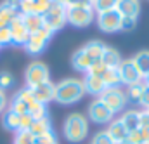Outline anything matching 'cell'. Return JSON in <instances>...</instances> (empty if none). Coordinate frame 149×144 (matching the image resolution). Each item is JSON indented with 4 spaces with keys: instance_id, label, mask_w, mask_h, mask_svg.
Masks as SVG:
<instances>
[{
    "instance_id": "obj_21",
    "label": "cell",
    "mask_w": 149,
    "mask_h": 144,
    "mask_svg": "<svg viewBox=\"0 0 149 144\" xmlns=\"http://www.w3.org/2000/svg\"><path fill=\"white\" fill-rule=\"evenodd\" d=\"M101 78H102V82H104V85L109 89V87H118L120 83H121V80H120V73H118V68H106L102 75H101Z\"/></svg>"
},
{
    "instance_id": "obj_2",
    "label": "cell",
    "mask_w": 149,
    "mask_h": 144,
    "mask_svg": "<svg viewBox=\"0 0 149 144\" xmlns=\"http://www.w3.org/2000/svg\"><path fill=\"white\" fill-rule=\"evenodd\" d=\"M63 134L70 143H81L88 134V120L81 113H71L64 120Z\"/></svg>"
},
{
    "instance_id": "obj_46",
    "label": "cell",
    "mask_w": 149,
    "mask_h": 144,
    "mask_svg": "<svg viewBox=\"0 0 149 144\" xmlns=\"http://www.w3.org/2000/svg\"><path fill=\"white\" fill-rule=\"evenodd\" d=\"M144 82H146V83H148V85H149V75H148V76H146V78H144Z\"/></svg>"
},
{
    "instance_id": "obj_29",
    "label": "cell",
    "mask_w": 149,
    "mask_h": 144,
    "mask_svg": "<svg viewBox=\"0 0 149 144\" xmlns=\"http://www.w3.org/2000/svg\"><path fill=\"white\" fill-rule=\"evenodd\" d=\"M28 115H31L33 120H40V118L49 116V115H47V104H42V103L35 101V103L28 108Z\"/></svg>"
},
{
    "instance_id": "obj_44",
    "label": "cell",
    "mask_w": 149,
    "mask_h": 144,
    "mask_svg": "<svg viewBox=\"0 0 149 144\" xmlns=\"http://www.w3.org/2000/svg\"><path fill=\"white\" fill-rule=\"evenodd\" d=\"M7 108V97H5V92L0 90V113H3Z\"/></svg>"
},
{
    "instance_id": "obj_26",
    "label": "cell",
    "mask_w": 149,
    "mask_h": 144,
    "mask_svg": "<svg viewBox=\"0 0 149 144\" xmlns=\"http://www.w3.org/2000/svg\"><path fill=\"white\" fill-rule=\"evenodd\" d=\"M128 141L132 144H142V143H149V129L139 127L132 132H128Z\"/></svg>"
},
{
    "instance_id": "obj_39",
    "label": "cell",
    "mask_w": 149,
    "mask_h": 144,
    "mask_svg": "<svg viewBox=\"0 0 149 144\" xmlns=\"http://www.w3.org/2000/svg\"><path fill=\"white\" fill-rule=\"evenodd\" d=\"M33 125V116L31 115H19V130H30Z\"/></svg>"
},
{
    "instance_id": "obj_22",
    "label": "cell",
    "mask_w": 149,
    "mask_h": 144,
    "mask_svg": "<svg viewBox=\"0 0 149 144\" xmlns=\"http://www.w3.org/2000/svg\"><path fill=\"white\" fill-rule=\"evenodd\" d=\"M49 130H52V123H50V118H49V116L40 118V120H33V125H31V129H30V132H31L35 137L45 134V132H49Z\"/></svg>"
},
{
    "instance_id": "obj_31",
    "label": "cell",
    "mask_w": 149,
    "mask_h": 144,
    "mask_svg": "<svg viewBox=\"0 0 149 144\" xmlns=\"http://www.w3.org/2000/svg\"><path fill=\"white\" fill-rule=\"evenodd\" d=\"M33 143H35V136L30 130H17L16 132L14 144H33Z\"/></svg>"
},
{
    "instance_id": "obj_33",
    "label": "cell",
    "mask_w": 149,
    "mask_h": 144,
    "mask_svg": "<svg viewBox=\"0 0 149 144\" xmlns=\"http://www.w3.org/2000/svg\"><path fill=\"white\" fill-rule=\"evenodd\" d=\"M35 143L37 144H57V137H56L54 130H49V132L35 137Z\"/></svg>"
},
{
    "instance_id": "obj_16",
    "label": "cell",
    "mask_w": 149,
    "mask_h": 144,
    "mask_svg": "<svg viewBox=\"0 0 149 144\" xmlns=\"http://www.w3.org/2000/svg\"><path fill=\"white\" fill-rule=\"evenodd\" d=\"M116 10L121 16H128V17H137L141 12V2L139 0H118Z\"/></svg>"
},
{
    "instance_id": "obj_4",
    "label": "cell",
    "mask_w": 149,
    "mask_h": 144,
    "mask_svg": "<svg viewBox=\"0 0 149 144\" xmlns=\"http://www.w3.org/2000/svg\"><path fill=\"white\" fill-rule=\"evenodd\" d=\"M99 101L114 115L123 111V108L127 106V94L118 87H109L99 96Z\"/></svg>"
},
{
    "instance_id": "obj_12",
    "label": "cell",
    "mask_w": 149,
    "mask_h": 144,
    "mask_svg": "<svg viewBox=\"0 0 149 144\" xmlns=\"http://www.w3.org/2000/svg\"><path fill=\"white\" fill-rule=\"evenodd\" d=\"M31 92H33L35 101L42 103V104H47V103L54 101V96H56V85L49 80V82L38 85V87H35V89H31Z\"/></svg>"
},
{
    "instance_id": "obj_20",
    "label": "cell",
    "mask_w": 149,
    "mask_h": 144,
    "mask_svg": "<svg viewBox=\"0 0 149 144\" xmlns=\"http://www.w3.org/2000/svg\"><path fill=\"white\" fill-rule=\"evenodd\" d=\"M132 59H134L137 70L141 71V75L146 78L149 75V50H141V52H139L137 56H134Z\"/></svg>"
},
{
    "instance_id": "obj_51",
    "label": "cell",
    "mask_w": 149,
    "mask_h": 144,
    "mask_svg": "<svg viewBox=\"0 0 149 144\" xmlns=\"http://www.w3.org/2000/svg\"><path fill=\"white\" fill-rule=\"evenodd\" d=\"M148 144H149V143H148Z\"/></svg>"
},
{
    "instance_id": "obj_23",
    "label": "cell",
    "mask_w": 149,
    "mask_h": 144,
    "mask_svg": "<svg viewBox=\"0 0 149 144\" xmlns=\"http://www.w3.org/2000/svg\"><path fill=\"white\" fill-rule=\"evenodd\" d=\"M104 43L102 42H99V40H92V42H88L87 45H83V50L95 61V59H101V56H102V52H104Z\"/></svg>"
},
{
    "instance_id": "obj_43",
    "label": "cell",
    "mask_w": 149,
    "mask_h": 144,
    "mask_svg": "<svg viewBox=\"0 0 149 144\" xmlns=\"http://www.w3.org/2000/svg\"><path fill=\"white\" fill-rule=\"evenodd\" d=\"M141 127L149 129V115H148V111H146V109H144V111H141Z\"/></svg>"
},
{
    "instance_id": "obj_1",
    "label": "cell",
    "mask_w": 149,
    "mask_h": 144,
    "mask_svg": "<svg viewBox=\"0 0 149 144\" xmlns=\"http://www.w3.org/2000/svg\"><path fill=\"white\" fill-rule=\"evenodd\" d=\"M83 96H85L83 82L78 78H64L59 83H56L54 101H57L59 104H73L80 101Z\"/></svg>"
},
{
    "instance_id": "obj_3",
    "label": "cell",
    "mask_w": 149,
    "mask_h": 144,
    "mask_svg": "<svg viewBox=\"0 0 149 144\" xmlns=\"http://www.w3.org/2000/svg\"><path fill=\"white\" fill-rule=\"evenodd\" d=\"M66 12H68V7L54 0L52 5H50V9H49L47 14L43 16V26L49 28L52 33H54V31H59V30L64 28V24L68 23Z\"/></svg>"
},
{
    "instance_id": "obj_7",
    "label": "cell",
    "mask_w": 149,
    "mask_h": 144,
    "mask_svg": "<svg viewBox=\"0 0 149 144\" xmlns=\"http://www.w3.org/2000/svg\"><path fill=\"white\" fill-rule=\"evenodd\" d=\"M118 73H120V80L121 83L125 85H134V83H139V82H144V76L141 75V71L137 70L134 59H123L118 66Z\"/></svg>"
},
{
    "instance_id": "obj_18",
    "label": "cell",
    "mask_w": 149,
    "mask_h": 144,
    "mask_svg": "<svg viewBox=\"0 0 149 144\" xmlns=\"http://www.w3.org/2000/svg\"><path fill=\"white\" fill-rule=\"evenodd\" d=\"M21 19H23V23H24V26H26L30 35L37 33L38 30L43 28V17L38 16V14H26V16H21Z\"/></svg>"
},
{
    "instance_id": "obj_34",
    "label": "cell",
    "mask_w": 149,
    "mask_h": 144,
    "mask_svg": "<svg viewBox=\"0 0 149 144\" xmlns=\"http://www.w3.org/2000/svg\"><path fill=\"white\" fill-rule=\"evenodd\" d=\"M137 24V17H128V16H121V23H120V31H132Z\"/></svg>"
},
{
    "instance_id": "obj_28",
    "label": "cell",
    "mask_w": 149,
    "mask_h": 144,
    "mask_svg": "<svg viewBox=\"0 0 149 144\" xmlns=\"http://www.w3.org/2000/svg\"><path fill=\"white\" fill-rule=\"evenodd\" d=\"M116 5H118V0H92V7L97 14L113 10V9H116Z\"/></svg>"
},
{
    "instance_id": "obj_32",
    "label": "cell",
    "mask_w": 149,
    "mask_h": 144,
    "mask_svg": "<svg viewBox=\"0 0 149 144\" xmlns=\"http://www.w3.org/2000/svg\"><path fill=\"white\" fill-rule=\"evenodd\" d=\"M10 111H14V113H17V115H26L28 113V104L23 101V99H19L17 96H14L12 97V103H10Z\"/></svg>"
},
{
    "instance_id": "obj_9",
    "label": "cell",
    "mask_w": 149,
    "mask_h": 144,
    "mask_svg": "<svg viewBox=\"0 0 149 144\" xmlns=\"http://www.w3.org/2000/svg\"><path fill=\"white\" fill-rule=\"evenodd\" d=\"M120 23H121V14L113 9V10H106V12H99L97 14V26L101 31L104 33H114L120 31Z\"/></svg>"
},
{
    "instance_id": "obj_6",
    "label": "cell",
    "mask_w": 149,
    "mask_h": 144,
    "mask_svg": "<svg viewBox=\"0 0 149 144\" xmlns=\"http://www.w3.org/2000/svg\"><path fill=\"white\" fill-rule=\"evenodd\" d=\"M24 78H26V85L30 89H35L38 85L49 82V68L40 63V61H33L28 68H26V73H24Z\"/></svg>"
},
{
    "instance_id": "obj_25",
    "label": "cell",
    "mask_w": 149,
    "mask_h": 144,
    "mask_svg": "<svg viewBox=\"0 0 149 144\" xmlns=\"http://www.w3.org/2000/svg\"><path fill=\"white\" fill-rule=\"evenodd\" d=\"M2 123H3V127L7 129V130H19V115L17 113H14V111H10V109H7L5 113H3V118H2Z\"/></svg>"
},
{
    "instance_id": "obj_30",
    "label": "cell",
    "mask_w": 149,
    "mask_h": 144,
    "mask_svg": "<svg viewBox=\"0 0 149 144\" xmlns=\"http://www.w3.org/2000/svg\"><path fill=\"white\" fill-rule=\"evenodd\" d=\"M54 0H33V14H38V16H45L47 10L50 9Z\"/></svg>"
},
{
    "instance_id": "obj_13",
    "label": "cell",
    "mask_w": 149,
    "mask_h": 144,
    "mask_svg": "<svg viewBox=\"0 0 149 144\" xmlns=\"http://www.w3.org/2000/svg\"><path fill=\"white\" fill-rule=\"evenodd\" d=\"M83 82V89H85V94H92V96H101L108 87L104 85L102 78L101 76H95V75H85V78L81 80Z\"/></svg>"
},
{
    "instance_id": "obj_48",
    "label": "cell",
    "mask_w": 149,
    "mask_h": 144,
    "mask_svg": "<svg viewBox=\"0 0 149 144\" xmlns=\"http://www.w3.org/2000/svg\"><path fill=\"white\" fill-rule=\"evenodd\" d=\"M142 144H148V143H142Z\"/></svg>"
},
{
    "instance_id": "obj_35",
    "label": "cell",
    "mask_w": 149,
    "mask_h": 144,
    "mask_svg": "<svg viewBox=\"0 0 149 144\" xmlns=\"http://www.w3.org/2000/svg\"><path fill=\"white\" fill-rule=\"evenodd\" d=\"M16 96H17L19 99H23V101L28 104V108H30V106L35 103V97H33V92H31V89H30V87H24V89H21V90L16 94Z\"/></svg>"
},
{
    "instance_id": "obj_47",
    "label": "cell",
    "mask_w": 149,
    "mask_h": 144,
    "mask_svg": "<svg viewBox=\"0 0 149 144\" xmlns=\"http://www.w3.org/2000/svg\"><path fill=\"white\" fill-rule=\"evenodd\" d=\"M146 111H148V115H149V109H146Z\"/></svg>"
},
{
    "instance_id": "obj_38",
    "label": "cell",
    "mask_w": 149,
    "mask_h": 144,
    "mask_svg": "<svg viewBox=\"0 0 149 144\" xmlns=\"http://www.w3.org/2000/svg\"><path fill=\"white\" fill-rule=\"evenodd\" d=\"M12 83H14V78H12V75H10V73H7V71L0 73V90H3V92H5V89L12 87Z\"/></svg>"
},
{
    "instance_id": "obj_11",
    "label": "cell",
    "mask_w": 149,
    "mask_h": 144,
    "mask_svg": "<svg viewBox=\"0 0 149 144\" xmlns=\"http://www.w3.org/2000/svg\"><path fill=\"white\" fill-rule=\"evenodd\" d=\"M9 30H10V36H12V43H16V45H24V43L28 42L30 33H28V30H26V26H24V23H23V19H21V14L12 19V23L9 24Z\"/></svg>"
},
{
    "instance_id": "obj_42",
    "label": "cell",
    "mask_w": 149,
    "mask_h": 144,
    "mask_svg": "<svg viewBox=\"0 0 149 144\" xmlns=\"http://www.w3.org/2000/svg\"><path fill=\"white\" fill-rule=\"evenodd\" d=\"M21 2H23V0H3V5H7V7H10L12 10H16V12H19V7H21Z\"/></svg>"
},
{
    "instance_id": "obj_37",
    "label": "cell",
    "mask_w": 149,
    "mask_h": 144,
    "mask_svg": "<svg viewBox=\"0 0 149 144\" xmlns=\"http://www.w3.org/2000/svg\"><path fill=\"white\" fill-rule=\"evenodd\" d=\"M104 70H106V66L102 64V61H101V59H95V61L92 63V66L88 68V71L85 73V75H95V76H101Z\"/></svg>"
},
{
    "instance_id": "obj_14",
    "label": "cell",
    "mask_w": 149,
    "mask_h": 144,
    "mask_svg": "<svg viewBox=\"0 0 149 144\" xmlns=\"http://www.w3.org/2000/svg\"><path fill=\"white\" fill-rule=\"evenodd\" d=\"M92 63H94V59L83 50V47L78 49V50L73 54V57H71V64H73V68L76 70V71H81V73L88 71V68L92 66Z\"/></svg>"
},
{
    "instance_id": "obj_10",
    "label": "cell",
    "mask_w": 149,
    "mask_h": 144,
    "mask_svg": "<svg viewBox=\"0 0 149 144\" xmlns=\"http://www.w3.org/2000/svg\"><path fill=\"white\" fill-rule=\"evenodd\" d=\"M88 118L94 122V123H99V125H106L113 122V113L106 108L99 99L92 101L90 106H88Z\"/></svg>"
},
{
    "instance_id": "obj_41",
    "label": "cell",
    "mask_w": 149,
    "mask_h": 144,
    "mask_svg": "<svg viewBox=\"0 0 149 144\" xmlns=\"http://www.w3.org/2000/svg\"><path fill=\"white\" fill-rule=\"evenodd\" d=\"M139 104H141L144 109H149V85L148 83H146V87H144V92H142V96H141Z\"/></svg>"
},
{
    "instance_id": "obj_40",
    "label": "cell",
    "mask_w": 149,
    "mask_h": 144,
    "mask_svg": "<svg viewBox=\"0 0 149 144\" xmlns=\"http://www.w3.org/2000/svg\"><path fill=\"white\" fill-rule=\"evenodd\" d=\"M12 42V36H10V30L9 28H2L0 30V47L2 45H7Z\"/></svg>"
},
{
    "instance_id": "obj_15",
    "label": "cell",
    "mask_w": 149,
    "mask_h": 144,
    "mask_svg": "<svg viewBox=\"0 0 149 144\" xmlns=\"http://www.w3.org/2000/svg\"><path fill=\"white\" fill-rule=\"evenodd\" d=\"M106 132L109 134V137H111L116 144L121 143V141H125V139H128V130H127V127L123 125V122H121L120 118L109 122V127L106 129Z\"/></svg>"
},
{
    "instance_id": "obj_50",
    "label": "cell",
    "mask_w": 149,
    "mask_h": 144,
    "mask_svg": "<svg viewBox=\"0 0 149 144\" xmlns=\"http://www.w3.org/2000/svg\"><path fill=\"white\" fill-rule=\"evenodd\" d=\"M90 2H92V0H90Z\"/></svg>"
},
{
    "instance_id": "obj_36",
    "label": "cell",
    "mask_w": 149,
    "mask_h": 144,
    "mask_svg": "<svg viewBox=\"0 0 149 144\" xmlns=\"http://www.w3.org/2000/svg\"><path fill=\"white\" fill-rule=\"evenodd\" d=\"M92 144H116V143L109 137V134L106 130H102V132H97L92 137Z\"/></svg>"
},
{
    "instance_id": "obj_17",
    "label": "cell",
    "mask_w": 149,
    "mask_h": 144,
    "mask_svg": "<svg viewBox=\"0 0 149 144\" xmlns=\"http://www.w3.org/2000/svg\"><path fill=\"white\" fill-rule=\"evenodd\" d=\"M101 61H102V64H104L106 68H118L123 59H121V56H120V52H118L116 49L106 45V47H104V52H102V56H101Z\"/></svg>"
},
{
    "instance_id": "obj_49",
    "label": "cell",
    "mask_w": 149,
    "mask_h": 144,
    "mask_svg": "<svg viewBox=\"0 0 149 144\" xmlns=\"http://www.w3.org/2000/svg\"><path fill=\"white\" fill-rule=\"evenodd\" d=\"M33 144H37V143H33Z\"/></svg>"
},
{
    "instance_id": "obj_24",
    "label": "cell",
    "mask_w": 149,
    "mask_h": 144,
    "mask_svg": "<svg viewBox=\"0 0 149 144\" xmlns=\"http://www.w3.org/2000/svg\"><path fill=\"white\" fill-rule=\"evenodd\" d=\"M17 16H19V12L12 10L10 7H7L3 3H0V30L2 28H9V24L12 23V19L17 17Z\"/></svg>"
},
{
    "instance_id": "obj_19",
    "label": "cell",
    "mask_w": 149,
    "mask_h": 144,
    "mask_svg": "<svg viewBox=\"0 0 149 144\" xmlns=\"http://www.w3.org/2000/svg\"><path fill=\"white\" fill-rule=\"evenodd\" d=\"M120 120L123 122V125L127 127V130L132 132V130H135V129L141 127V111H135V109L127 111Z\"/></svg>"
},
{
    "instance_id": "obj_5",
    "label": "cell",
    "mask_w": 149,
    "mask_h": 144,
    "mask_svg": "<svg viewBox=\"0 0 149 144\" xmlns=\"http://www.w3.org/2000/svg\"><path fill=\"white\" fill-rule=\"evenodd\" d=\"M95 17V10L92 7H68L66 19L70 24L76 28H85L88 26Z\"/></svg>"
},
{
    "instance_id": "obj_27",
    "label": "cell",
    "mask_w": 149,
    "mask_h": 144,
    "mask_svg": "<svg viewBox=\"0 0 149 144\" xmlns=\"http://www.w3.org/2000/svg\"><path fill=\"white\" fill-rule=\"evenodd\" d=\"M144 87H146V82H139V83L130 85L128 90H127V99H132L134 103H139L141 101V96L144 92Z\"/></svg>"
},
{
    "instance_id": "obj_45",
    "label": "cell",
    "mask_w": 149,
    "mask_h": 144,
    "mask_svg": "<svg viewBox=\"0 0 149 144\" xmlns=\"http://www.w3.org/2000/svg\"><path fill=\"white\" fill-rule=\"evenodd\" d=\"M118 144H132V143H130L128 139H125V141H121V143H118Z\"/></svg>"
},
{
    "instance_id": "obj_8",
    "label": "cell",
    "mask_w": 149,
    "mask_h": 144,
    "mask_svg": "<svg viewBox=\"0 0 149 144\" xmlns=\"http://www.w3.org/2000/svg\"><path fill=\"white\" fill-rule=\"evenodd\" d=\"M50 36H52V31H50L49 28H45V26H43L42 30H38L37 33H31L30 38H28V42L24 43L26 52H28V54H31V56L40 54V52L45 49V45L49 43Z\"/></svg>"
}]
</instances>
